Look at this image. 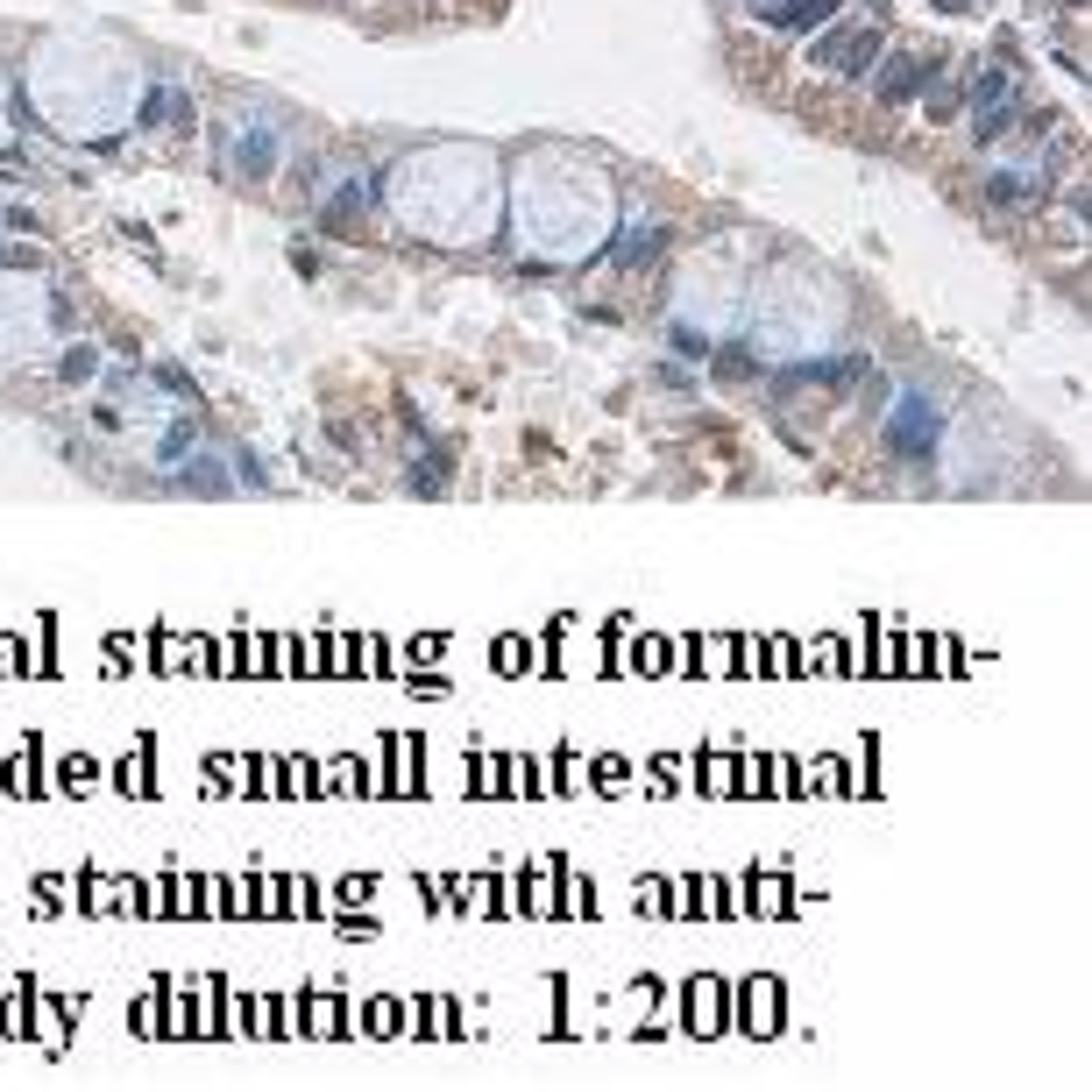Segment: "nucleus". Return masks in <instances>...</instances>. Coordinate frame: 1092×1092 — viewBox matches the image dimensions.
Masks as SVG:
<instances>
[{"instance_id": "10", "label": "nucleus", "mask_w": 1092, "mask_h": 1092, "mask_svg": "<svg viewBox=\"0 0 1092 1092\" xmlns=\"http://www.w3.org/2000/svg\"><path fill=\"white\" fill-rule=\"evenodd\" d=\"M1028 192H1036L1028 177H993V185H986V199H993V206H1015V199H1028Z\"/></svg>"}, {"instance_id": "15", "label": "nucleus", "mask_w": 1092, "mask_h": 1092, "mask_svg": "<svg viewBox=\"0 0 1092 1092\" xmlns=\"http://www.w3.org/2000/svg\"><path fill=\"white\" fill-rule=\"evenodd\" d=\"M674 355H710V341H703V333H688V326H674Z\"/></svg>"}, {"instance_id": "13", "label": "nucleus", "mask_w": 1092, "mask_h": 1092, "mask_svg": "<svg viewBox=\"0 0 1092 1092\" xmlns=\"http://www.w3.org/2000/svg\"><path fill=\"white\" fill-rule=\"evenodd\" d=\"M844 36H852V28H830L823 43H816V65H837V50H844Z\"/></svg>"}, {"instance_id": "1", "label": "nucleus", "mask_w": 1092, "mask_h": 1092, "mask_svg": "<svg viewBox=\"0 0 1092 1092\" xmlns=\"http://www.w3.org/2000/svg\"><path fill=\"white\" fill-rule=\"evenodd\" d=\"M887 447L929 462V447H936V405H929V398H908V405L894 412V426H887Z\"/></svg>"}, {"instance_id": "7", "label": "nucleus", "mask_w": 1092, "mask_h": 1092, "mask_svg": "<svg viewBox=\"0 0 1092 1092\" xmlns=\"http://www.w3.org/2000/svg\"><path fill=\"white\" fill-rule=\"evenodd\" d=\"M660 249H667V227H646V234H631V241L618 234V249H611V263H624V270H631V263H653Z\"/></svg>"}, {"instance_id": "4", "label": "nucleus", "mask_w": 1092, "mask_h": 1092, "mask_svg": "<svg viewBox=\"0 0 1092 1092\" xmlns=\"http://www.w3.org/2000/svg\"><path fill=\"white\" fill-rule=\"evenodd\" d=\"M936 72H944V65H936V57H922V65H894L887 78H879V100H887V107H901L908 93H922V85H929Z\"/></svg>"}, {"instance_id": "16", "label": "nucleus", "mask_w": 1092, "mask_h": 1092, "mask_svg": "<svg viewBox=\"0 0 1092 1092\" xmlns=\"http://www.w3.org/2000/svg\"><path fill=\"white\" fill-rule=\"evenodd\" d=\"M972 100H979V107H993V100H1000V72H986V78L972 85Z\"/></svg>"}, {"instance_id": "12", "label": "nucleus", "mask_w": 1092, "mask_h": 1092, "mask_svg": "<svg viewBox=\"0 0 1092 1092\" xmlns=\"http://www.w3.org/2000/svg\"><path fill=\"white\" fill-rule=\"evenodd\" d=\"M185 447H192V426H177V433H164L157 454H164V462H185Z\"/></svg>"}, {"instance_id": "8", "label": "nucleus", "mask_w": 1092, "mask_h": 1092, "mask_svg": "<svg viewBox=\"0 0 1092 1092\" xmlns=\"http://www.w3.org/2000/svg\"><path fill=\"white\" fill-rule=\"evenodd\" d=\"M1015 121H1021V107H1015V100H993V107L979 114V128H972V135H979V142H993V135H1008Z\"/></svg>"}, {"instance_id": "5", "label": "nucleus", "mask_w": 1092, "mask_h": 1092, "mask_svg": "<svg viewBox=\"0 0 1092 1092\" xmlns=\"http://www.w3.org/2000/svg\"><path fill=\"white\" fill-rule=\"evenodd\" d=\"M872 57H879V28H852V36H844V50H837V72L866 78V72H872Z\"/></svg>"}, {"instance_id": "11", "label": "nucleus", "mask_w": 1092, "mask_h": 1092, "mask_svg": "<svg viewBox=\"0 0 1092 1092\" xmlns=\"http://www.w3.org/2000/svg\"><path fill=\"white\" fill-rule=\"evenodd\" d=\"M157 383H164V390H177V398H199V390H192V376H185V370H171V362L157 370Z\"/></svg>"}, {"instance_id": "6", "label": "nucleus", "mask_w": 1092, "mask_h": 1092, "mask_svg": "<svg viewBox=\"0 0 1092 1092\" xmlns=\"http://www.w3.org/2000/svg\"><path fill=\"white\" fill-rule=\"evenodd\" d=\"M270 171H277V135L256 128L249 142H241V177H270Z\"/></svg>"}, {"instance_id": "14", "label": "nucleus", "mask_w": 1092, "mask_h": 1092, "mask_svg": "<svg viewBox=\"0 0 1092 1092\" xmlns=\"http://www.w3.org/2000/svg\"><path fill=\"white\" fill-rule=\"evenodd\" d=\"M717 370H723V376H752V355L731 348V355H717Z\"/></svg>"}, {"instance_id": "3", "label": "nucleus", "mask_w": 1092, "mask_h": 1092, "mask_svg": "<svg viewBox=\"0 0 1092 1092\" xmlns=\"http://www.w3.org/2000/svg\"><path fill=\"white\" fill-rule=\"evenodd\" d=\"M830 15H837V0H773V8H767V22H773V28H795V36H802V28H816V22H830Z\"/></svg>"}, {"instance_id": "2", "label": "nucleus", "mask_w": 1092, "mask_h": 1092, "mask_svg": "<svg viewBox=\"0 0 1092 1092\" xmlns=\"http://www.w3.org/2000/svg\"><path fill=\"white\" fill-rule=\"evenodd\" d=\"M164 121L171 128H192V100L177 93V85H157V93L142 100V128H164Z\"/></svg>"}, {"instance_id": "9", "label": "nucleus", "mask_w": 1092, "mask_h": 1092, "mask_svg": "<svg viewBox=\"0 0 1092 1092\" xmlns=\"http://www.w3.org/2000/svg\"><path fill=\"white\" fill-rule=\"evenodd\" d=\"M93 370H100V355H93V348H72L65 362H57V376H65V383H85Z\"/></svg>"}]
</instances>
